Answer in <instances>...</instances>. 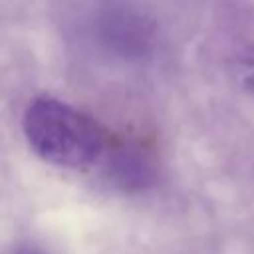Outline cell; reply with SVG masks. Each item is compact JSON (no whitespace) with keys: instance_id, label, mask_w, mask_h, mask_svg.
<instances>
[{"instance_id":"cell-3","label":"cell","mask_w":254,"mask_h":254,"mask_svg":"<svg viewBox=\"0 0 254 254\" xmlns=\"http://www.w3.org/2000/svg\"><path fill=\"white\" fill-rule=\"evenodd\" d=\"M109 175L123 189H139L151 179V163L131 145L117 147L109 157Z\"/></svg>"},{"instance_id":"cell-1","label":"cell","mask_w":254,"mask_h":254,"mask_svg":"<svg viewBox=\"0 0 254 254\" xmlns=\"http://www.w3.org/2000/svg\"><path fill=\"white\" fill-rule=\"evenodd\" d=\"M24 135L46 163L87 169L105 153L107 139L99 123L56 97H36L24 113Z\"/></svg>"},{"instance_id":"cell-2","label":"cell","mask_w":254,"mask_h":254,"mask_svg":"<svg viewBox=\"0 0 254 254\" xmlns=\"http://www.w3.org/2000/svg\"><path fill=\"white\" fill-rule=\"evenodd\" d=\"M103 40L127 56L145 52L149 44V30L145 22L133 14H109L103 20Z\"/></svg>"}]
</instances>
